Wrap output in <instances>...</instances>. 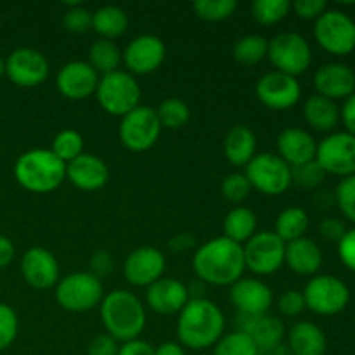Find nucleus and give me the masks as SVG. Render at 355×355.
Segmentation results:
<instances>
[{"instance_id":"f257e3e1","label":"nucleus","mask_w":355,"mask_h":355,"mask_svg":"<svg viewBox=\"0 0 355 355\" xmlns=\"http://www.w3.org/2000/svg\"><path fill=\"white\" fill-rule=\"evenodd\" d=\"M193 269L201 283L232 286L245 276L246 263L243 245H238L224 236L210 239L194 253Z\"/></svg>"},{"instance_id":"f03ea898","label":"nucleus","mask_w":355,"mask_h":355,"mask_svg":"<svg viewBox=\"0 0 355 355\" xmlns=\"http://www.w3.org/2000/svg\"><path fill=\"white\" fill-rule=\"evenodd\" d=\"M225 319L220 309L208 298H191L177 321L179 343L191 350L215 347L224 336Z\"/></svg>"},{"instance_id":"7ed1b4c3","label":"nucleus","mask_w":355,"mask_h":355,"mask_svg":"<svg viewBox=\"0 0 355 355\" xmlns=\"http://www.w3.org/2000/svg\"><path fill=\"white\" fill-rule=\"evenodd\" d=\"M101 321L118 343L137 340L146 328V311L130 291L113 290L101 302Z\"/></svg>"},{"instance_id":"20e7f679","label":"nucleus","mask_w":355,"mask_h":355,"mask_svg":"<svg viewBox=\"0 0 355 355\" xmlns=\"http://www.w3.org/2000/svg\"><path fill=\"white\" fill-rule=\"evenodd\" d=\"M14 177L17 184L30 193H51L64 182L66 163L51 149H31L17 158Z\"/></svg>"},{"instance_id":"39448f33","label":"nucleus","mask_w":355,"mask_h":355,"mask_svg":"<svg viewBox=\"0 0 355 355\" xmlns=\"http://www.w3.org/2000/svg\"><path fill=\"white\" fill-rule=\"evenodd\" d=\"M96 96L101 107L113 116L123 118L141 106V87L135 82L134 75L120 69L99 80Z\"/></svg>"},{"instance_id":"423d86ee","label":"nucleus","mask_w":355,"mask_h":355,"mask_svg":"<svg viewBox=\"0 0 355 355\" xmlns=\"http://www.w3.org/2000/svg\"><path fill=\"white\" fill-rule=\"evenodd\" d=\"M104 298L103 281L90 272H73L55 286V300L64 311L82 314L101 305Z\"/></svg>"},{"instance_id":"0eeeda50","label":"nucleus","mask_w":355,"mask_h":355,"mask_svg":"<svg viewBox=\"0 0 355 355\" xmlns=\"http://www.w3.org/2000/svg\"><path fill=\"white\" fill-rule=\"evenodd\" d=\"M267 58L276 71L297 78L304 75L312 62V51L309 42L295 31H284L269 40Z\"/></svg>"},{"instance_id":"6e6552de","label":"nucleus","mask_w":355,"mask_h":355,"mask_svg":"<svg viewBox=\"0 0 355 355\" xmlns=\"http://www.w3.org/2000/svg\"><path fill=\"white\" fill-rule=\"evenodd\" d=\"M245 175L252 189L267 196H279L291 186V166L272 153H260L253 156L245 166Z\"/></svg>"},{"instance_id":"1a4fd4ad","label":"nucleus","mask_w":355,"mask_h":355,"mask_svg":"<svg viewBox=\"0 0 355 355\" xmlns=\"http://www.w3.org/2000/svg\"><path fill=\"white\" fill-rule=\"evenodd\" d=\"M246 269L257 276H270L284 266L286 243L274 231H260L243 246Z\"/></svg>"},{"instance_id":"9d476101","label":"nucleus","mask_w":355,"mask_h":355,"mask_svg":"<svg viewBox=\"0 0 355 355\" xmlns=\"http://www.w3.org/2000/svg\"><path fill=\"white\" fill-rule=\"evenodd\" d=\"M314 37L329 54L347 55L355 51V21L342 10L329 9L315 19Z\"/></svg>"},{"instance_id":"9b49d317","label":"nucleus","mask_w":355,"mask_h":355,"mask_svg":"<svg viewBox=\"0 0 355 355\" xmlns=\"http://www.w3.org/2000/svg\"><path fill=\"white\" fill-rule=\"evenodd\" d=\"M309 311L319 315H336L345 311L350 302V291L342 279L335 276L312 277L302 291Z\"/></svg>"},{"instance_id":"f8f14e48","label":"nucleus","mask_w":355,"mask_h":355,"mask_svg":"<svg viewBox=\"0 0 355 355\" xmlns=\"http://www.w3.org/2000/svg\"><path fill=\"white\" fill-rule=\"evenodd\" d=\"M118 134L125 148L134 153H144L156 144L162 134V125L153 107L137 106L121 118Z\"/></svg>"},{"instance_id":"ddd939ff","label":"nucleus","mask_w":355,"mask_h":355,"mask_svg":"<svg viewBox=\"0 0 355 355\" xmlns=\"http://www.w3.org/2000/svg\"><path fill=\"white\" fill-rule=\"evenodd\" d=\"M315 162L326 175L352 177L355 175V137L349 132H336L322 139L318 144Z\"/></svg>"},{"instance_id":"4468645a","label":"nucleus","mask_w":355,"mask_h":355,"mask_svg":"<svg viewBox=\"0 0 355 355\" xmlns=\"http://www.w3.org/2000/svg\"><path fill=\"white\" fill-rule=\"evenodd\" d=\"M255 94L260 103L269 110L284 111L298 104L302 97V87L293 76L270 71L257 82Z\"/></svg>"},{"instance_id":"2eb2a0df","label":"nucleus","mask_w":355,"mask_h":355,"mask_svg":"<svg viewBox=\"0 0 355 355\" xmlns=\"http://www.w3.org/2000/svg\"><path fill=\"white\" fill-rule=\"evenodd\" d=\"M6 75L14 85L31 89L47 80L49 62L45 55L35 49H16L6 61Z\"/></svg>"},{"instance_id":"dca6fc26","label":"nucleus","mask_w":355,"mask_h":355,"mask_svg":"<svg viewBox=\"0 0 355 355\" xmlns=\"http://www.w3.org/2000/svg\"><path fill=\"white\" fill-rule=\"evenodd\" d=\"M165 44L156 35H141L127 45L121 61L130 75H149L165 61Z\"/></svg>"},{"instance_id":"f3484780","label":"nucleus","mask_w":355,"mask_h":355,"mask_svg":"<svg viewBox=\"0 0 355 355\" xmlns=\"http://www.w3.org/2000/svg\"><path fill=\"white\" fill-rule=\"evenodd\" d=\"M165 257L155 246H141L127 257L123 263V276L132 286L148 288L165 272Z\"/></svg>"},{"instance_id":"a211bd4d","label":"nucleus","mask_w":355,"mask_h":355,"mask_svg":"<svg viewBox=\"0 0 355 355\" xmlns=\"http://www.w3.org/2000/svg\"><path fill=\"white\" fill-rule=\"evenodd\" d=\"M55 85L66 99L82 101L96 94L99 75L90 68L89 62L71 61L59 69Z\"/></svg>"},{"instance_id":"6ab92c4d","label":"nucleus","mask_w":355,"mask_h":355,"mask_svg":"<svg viewBox=\"0 0 355 355\" xmlns=\"http://www.w3.org/2000/svg\"><path fill=\"white\" fill-rule=\"evenodd\" d=\"M21 274L35 290H49L59 283V263L49 250L33 246L21 259Z\"/></svg>"},{"instance_id":"aec40b11","label":"nucleus","mask_w":355,"mask_h":355,"mask_svg":"<svg viewBox=\"0 0 355 355\" xmlns=\"http://www.w3.org/2000/svg\"><path fill=\"white\" fill-rule=\"evenodd\" d=\"M232 305L243 315L267 314L272 307V291L263 281L255 277H241L231 286Z\"/></svg>"},{"instance_id":"412c9836","label":"nucleus","mask_w":355,"mask_h":355,"mask_svg":"<svg viewBox=\"0 0 355 355\" xmlns=\"http://www.w3.org/2000/svg\"><path fill=\"white\" fill-rule=\"evenodd\" d=\"M314 87L318 96L329 101L349 99L355 94V73L343 62H328L315 71Z\"/></svg>"},{"instance_id":"4be33fe9","label":"nucleus","mask_w":355,"mask_h":355,"mask_svg":"<svg viewBox=\"0 0 355 355\" xmlns=\"http://www.w3.org/2000/svg\"><path fill=\"white\" fill-rule=\"evenodd\" d=\"M189 300V290L186 284L172 277H162L148 286L146 291V302L149 309L162 315L180 314Z\"/></svg>"},{"instance_id":"5701e85b","label":"nucleus","mask_w":355,"mask_h":355,"mask_svg":"<svg viewBox=\"0 0 355 355\" xmlns=\"http://www.w3.org/2000/svg\"><path fill=\"white\" fill-rule=\"evenodd\" d=\"M238 331L245 333L259 350L279 345L284 338V324L281 319L274 318L269 312L260 315H238Z\"/></svg>"},{"instance_id":"b1692460","label":"nucleus","mask_w":355,"mask_h":355,"mask_svg":"<svg viewBox=\"0 0 355 355\" xmlns=\"http://www.w3.org/2000/svg\"><path fill=\"white\" fill-rule=\"evenodd\" d=\"M66 179L82 191H99L110 179L107 165L94 155H80L66 165Z\"/></svg>"},{"instance_id":"393cba45","label":"nucleus","mask_w":355,"mask_h":355,"mask_svg":"<svg viewBox=\"0 0 355 355\" xmlns=\"http://www.w3.org/2000/svg\"><path fill=\"white\" fill-rule=\"evenodd\" d=\"M277 151H279L277 156L293 168L314 162L318 144L304 128H284L277 137Z\"/></svg>"},{"instance_id":"a878e982","label":"nucleus","mask_w":355,"mask_h":355,"mask_svg":"<svg viewBox=\"0 0 355 355\" xmlns=\"http://www.w3.org/2000/svg\"><path fill=\"white\" fill-rule=\"evenodd\" d=\"M284 263L298 276H314L322 266V252L315 241L300 238L286 245Z\"/></svg>"},{"instance_id":"bb28decb","label":"nucleus","mask_w":355,"mask_h":355,"mask_svg":"<svg viewBox=\"0 0 355 355\" xmlns=\"http://www.w3.org/2000/svg\"><path fill=\"white\" fill-rule=\"evenodd\" d=\"M286 345L293 355H324L328 340L318 324L302 321L290 329Z\"/></svg>"},{"instance_id":"cd10ccee","label":"nucleus","mask_w":355,"mask_h":355,"mask_svg":"<svg viewBox=\"0 0 355 355\" xmlns=\"http://www.w3.org/2000/svg\"><path fill=\"white\" fill-rule=\"evenodd\" d=\"M224 155L234 166H246L257 155V137L245 125H236L227 132L224 141Z\"/></svg>"},{"instance_id":"c85d7f7f","label":"nucleus","mask_w":355,"mask_h":355,"mask_svg":"<svg viewBox=\"0 0 355 355\" xmlns=\"http://www.w3.org/2000/svg\"><path fill=\"white\" fill-rule=\"evenodd\" d=\"M304 116L312 128L319 132H329L338 125L340 110L335 101L326 97L314 96L309 97L304 104Z\"/></svg>"},{"instance_id":"c756f323","label":"nucleus","mask_w":355,"mask_h":355,"mask_svg":"<svg viewBox=\"0 0 355 355\" xmlns=\"http://www.w3.org/2000/svg\"><path fill=\"white\" fill-rule=\"evenodd\" d=\"M92 28L104 40H113L121 37L128 28V16L123 9L116 6L99 7L92 14Z\"/></svg>"},{"instance_id":"7c9ffc66","label":"nucleus","mask_w":355,"mask_h":355,"mask_svg":"<svg viewBox=\"0 0 355 355\" xmlns=\"http://www.w3.org/2000/svg\"><path fill=\"white\" fill-rule=\"evenodd\" d=\"M257 234V215L250 208L239 207L229 211L224 218V238L243 245Z\"/></svg>"},{"instance_id":"2f4dec72","label":"nucleus","mask_w":355,"mask_h":355,"mask_svg":"<svg viewBox=\"0 0 355 355\" xmlns=\"http://www.w3.org/2000/svg\"><path fill=\"white\" fill-rule=\"evenodd\" d=\"M309 229V215L304 208L290 207L284 208L276 218V234L283 239L284 243L297 241V239L305 238V232Z\"/></svg>"},{"instance_id":"473e14b6","label":"nucleus","mask_w":355,"mask_h":355,"mask_svg":"<svg viewBox=\"0 0 355 355\" xmlns=\"http://www.w3.org/2000/svg\"><path fill=\"white\" fill-rule=\"evenodd\" d=\"M89 64L97 75L103 73V76L118 71L121 64L120 49L114 42L99 38L89 49Z\"/></svg>"},{"instance_id":"72a5a7b5","label":"nucleus","mask_w":355,"mask_h":355,"mask_svg":"<svg viewBox=\"0 0 355 355\" xmlns=\"http://www.w3.org/2000/svg\"><path fill=\"white\" fill-rule=\"evenodd\" d=\"M269 40L260 35H246L241 37L232 47V58L243 66H255L267 58Z\"/></svg>"},{"instance_id":"f704fd0d","label":"nucleus","mask_w":355,"mask_h":355,"mask_svg":"<svg viewBox=\"0 0 355 355\" xmlns=\"http://www.w3.org/2000/svg\"><path fill=\"white\" fill-rule=\"evenodd\" d=\"M155 111L162 128H170V130L182 128L191 118L189 106L182 99H177V97L165 99L163 103H159L158 110Z\"/></svg>"},{"instance_id":"c9c22d12","label":"nucleus","mask_w":355,"mask_h":355,"mask_svg":"<svg viewBox=\"0 0 355 355\" xmlns=\"http://www.w3.org/2000/svg\"><path fill=\"white\" fill-rule=\"evenodd\" d=\"M51 151L61 159L62 163L68 165L69 162H73L75 158H78L80 155H83V137L78 130H73V128H66L61 130L52 141Z\"/></svg>"},{"instance_id":"e433bc0d","label":"nucleus","mask_w":355,"mask_h":355,"mask_svg":"<svg viewBox=\"0 0 355 355\" xmlns=\"http://www.w3.org/2000/svg\"><path fill=\"white\" fill-rule=\"evenodd\" d=\"M291 10V2L288 0H255L252 3V14L257 23L263 26H272L281 23Z\"/></svg>"},{"instance_id":"4c0bfd02","label":"nucleus","mask_w":355,"mask_h":355,"mask_svg":"<svg viewBox=\"0 0 355 355\" xmlns=\"http://www.w3.org/2000/svg\"><path fill=\"white\" fill-rule=\"evenodd\" d=\"M193 7L200 19L217 23V21L231 17L238 9V2L236 0H196Z\"/></svg>"},{"instance_id":"58836bf2","label":"nucleus","mask_w":355,"mask_h":355,"mask_svg":"<svg viewBox=\"0 0 355 355\" xmlns=\"http://www.w3.org/2000/svg\"><path fill=\"white\" fill-rule=\"evenodd\" d=\"M259 349L255 343L241 331L229 333L222 336L214 347V355H257Z\"/></svg>"},{"instance_id":"ea45409f","label":"nucleus","mask_w":355,"mask_h":355,"mask_svg":"<svg viewBox=\"0 0 355 355\" xmlns=\"http://www.w3.org/2000/svg\"><path fill=\"white\" fill-rule=\"evenodd\" d=\"M324 177L326 172L319 166V163L315 159L291 168V182H295L300 187H305V189H314V187L321 186Z\"/></svg>"},{"instance_id":"a19ab883","label":"nucleus","mask_w":355,"mask_h":355,"mask_svg":"<svg viewBox=\"0 0 355 355\" xmlns=\"http://www.w3.org/2000/svg\"><path fill=\"white\" fill-rule=\"evenodd\" d=\"M62 24L69 33L83 35L92 28V12L80 3H69V9L62 16Z\"/></svg>"},{"instance_id":"79ce46f5","label":"nucleus","mask_w":355,"mask_h":355,"mask_svg":"<svg viewBox=\"0 0 355 355\" xmlns=\"http://www.w3.org/2000/svg\"><path fill=\"white\" fill-rule=\"evenodd\" d=\"M250 193H252V186L245 173H231L222 182V194L231 203H241L250 196Z\"/></svg>"},{"instance_id":"37998d69","label":"nucleus","mask_w":355,"mask_h":355,"mask_svg":"<svg viewBox=\"0 0 355 355\" xmlns=\"http://www.w3.org/2000/svg\"><path fill=\"white\" fill-rule=\"evenodd\" d=\"M335 201L345 218L355 224V175L340 180L335 191Z\"/></svg>"},{"instance_id":"c03bdc74","label":"nucleus","mask_w":355,"mask_h":355,"mask_svg":"<svg viewBox=\"0 0 355 355\" xmlns=\"http://www.w3.org/2000/svg\"><path fill=\"white\" fill-rule=\"evenodd\" d=\"M17 315L9 305L0 304V350L9 349L17 336Z\"/></svg>"},{"instance_id":"a18cd8bd","label":"nucleus","mask_w":355,"mask_h":355,"mask_svg":"<svg viewBox=\"0 0 355 355\" xmlns=\"http://www.w3.org/2000/svg\"><path fill=\"white\" fill-rule=\"evenodd\" d=\"M277 309H279V312L284 318H297V315H300L307 309L304 293L298 290L284 291L279 297V300H277Z\"/></svg>"},{"instance_id":"49530a36","label":"nucleus","mask_w":355,"mask_h":355,"mask_svg":"<svg viewBox=\"0 0 355 355\" xmlns=\"http://www.w3.org/2000/svg\"><path fill=\"white\" fill-rule=\"evenodd\" d=\"M293 10L302 19H319L328 10V3L324 0H297L293 3Z\"/></svg>"},{"instance_id":"de8ad7c7","label":"nucleus","mask_w":355,"mask_h":355,"mask_svg":"<svg viewBox=\"0 0 355 355\" xmlns=\"http://www.w3.org/2000/svg\"><path fill=\"white\" fill-rule=\"evenodd\" d=\"M113 269L114 259L110 252H106V250H99V252L94 253L92 259H90V274L96 276L97 279L110 276V274L113 272Z\"/></svg>"},{"instance_id":"09e8293b","label":"nucleus","mask_w":355,"mask_h":355,"mask_svg":"<svg viewBox=\"0 0 355 355\" xmlns=\"http://www.w3.org/2000/svg\"><path fill=\"white\" fill-rule=\"evenodd\" d=\"M338 255L343 266L355 272V229L347 231L338 241Z\"/></svg>"},{"instance_id":"8fccbe9b","label":"nucleus","mask_w":355,"mask_h":355,"mask_svg":"<svg viewBox=\"0 0 355 355\" xmlns=\"http://www.w3.org/2000/svg\"><path fill=\"white\" fill-rule=\"evenodd\" d=\"M118 349H120V345H118L116 340L107 333H103L89 343L87 355H118Z\"/></svg>"},{"instance_id":"3c124183","label":"nucleus","mask_w":355,"mask_h":355,"mask_svg":"<svg viewBox=\"0 0 355 355\" xmlns=\"http://www.w3.org/2000/svg\"><path fill=\"white\" fill-rule=\"evenodd\" d=\"M319 232H321V236L326 239V241L338 243L340 239L343 238V234L347 232V229H345V224H343L340 218L328 217L319 224Z\"/></svg>"},{"instance_id":"603ef678","label":"nucleus","mask_w":355,"mask_h":355,"mask_svg":"<svg viewBox=\"0 0 355 355\" xmlns=\"http://www.w3.org/2000/svg\"><path fill=\"white\" fill-rule=\"evenodd\" d=\"M118 355H155V347L141 338L130 340V342L121 343Z\"/></svg>"},{"instance_id":"864d4df0","label":"nucleus","mask_w":355,"mask_h":355,"mask_svg":"<svg viewBox=\"0 0 355 355\" xmlns=\"http://www.w3.org/2000/svg\"><path fill=\"white\" fill-rule=\"evenodd\" d=\"M340 116H342L347 132L355 137V94H352L349 99H345L342 111H340Z\"/></svg>"},{"instance_id":"5fc2aeb1","label":"nucleus","mask_w":355,"mask_h":355,"mask_svg":"<svg viewBox=\"0 0 355 355\" xmlns=\"http://www.w3.org/2000/svg\"><path fill=\"white\" fill-rule=\"evenodd\" d=\"M170 250L175 253H182V252H187L189 248H193L194 246V238L193 234H179V236H173L172 239H170L168 243Z\"/></svg>"},{"instance_id":"6e6d98bb","label":"nucleus","mask_w":355,"mask_h":355,"mask_svg":"<svg viewBox=\"0 0 355 355\" xmlns=\"http://www.w3.org/2000/svg\"><path fill=\"white\" fill-rule=\"evenodd\" d=\"M14 259V245L9 238L0 234V269L9 266Z\"/></svg>"},{"instance_id":"4d7b16f0","label":"nucleus","mask_w":355,"mask_h":355,"mask_svg":"<svg viewBox=\"0 0 355 355\" xmlns=\"http://www.w3.org/2000/svg\"><path fill=\"white\" fill-rule=\"evenodd\" d=\"M155 355H187L184 347L177 342H165L155 349Z\"/></svg>"},{"instance_id":"13d9d810","label":"nucleus","mask_w":355,"mask_h":355,"mask_svg":"<svg viewBox=\"0 0 355 355\" xmlns=\"http://www.w3.org/2000/svg\"><path fill=\"white\" fill-rule=\"evenodd\" d=\"M257 355H293V354L290 352L288 345L279 343V345H274V347H269V349L259 350V354Z\"/></svg>"},{"instance_id":"bf43d9fd","label":"nucleus","mask_w":355,"mask_h":355,"mask_svg":"<svg viewBox=\"0 0 355 355\" xmlns=\"http://www.w3.org/2000/svg\"><path fill=\"white\" fill-rule=\"evenodd\" d=\"M3 73H6V61H3V59L0 58V76H2Z\"/></svg>"},{"instance_id":"052dcab7","label":"nucleus","mask_w":355,"mask_h":355,"mask_svg":"<svg viewBox=\"0 0 355 355\" xmlns=\"http://www.w3.org/2000/svg\"><path fill=\"white\" fill-rule=\"evenodd\" d=\"M354 355H355V354H354Z\"/></svg>"}]
</instances>
